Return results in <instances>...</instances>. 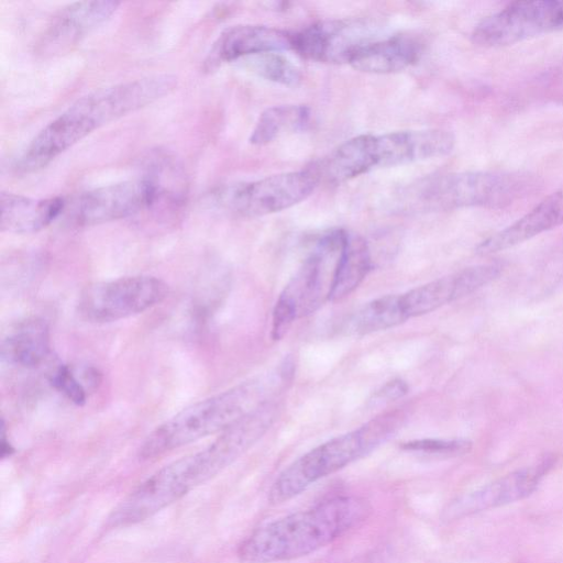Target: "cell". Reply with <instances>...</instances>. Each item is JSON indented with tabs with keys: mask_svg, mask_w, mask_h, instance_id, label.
Wrapping results in <instances>:
<instances>
[{
	"mask_svg": "<svg viewBox=\"0 0 563 563\" xmlns=\"http://www.w3.org/2000/svg\"><path fill=\"white\" fill-rule=\"evenodd\" d=\"M14 452V448L11 444V442L7 439L5 433V424L4 420L2 419V428H1V457L5 459L8 456H11Z\"/></svg>",
	"mask_w": 563,
	"mask_h": 563,
	"instance_id": "cell-28",
	"label": "cell"
},
{
	"mask_svg": "<svg viewBox=\"0 0 563 563\" xmlns=\"http://www.w3.org/2000/svg\"><path fill=\"white\" fill-rule=\"evenodd\" d=\"M310 121L306 106H275L264 110L250 135V143L263 146L286 132L305 130Z\"/></svg>",
	"mask_w": 563,
	"mask_h": 563,
	"instance_id": "cell-22",
	"label": "cell"
},
{
	"mask_svg": "<svg viewBox=\"0 0 563 563\" xmlns=\"http://www.w3.org/2000/svg\"><path fill=\"white\" fill-rule=\"evenodd\" d=\"M500 272L499 263L483 264L418 286L400 295L404 311L408 319L432 312L489 284Z\"/></svg>",
	"mask_w": 563,
	"mask_h": 563,
	"instance_id": "cell-13",
	"label": "cell"
},
{
	"mask_svg": "<svg viewBox=\"0 0 563 563\" xmlns=\"http://www.w3.org/2000/svg\"><path fill=\"white\" fill-rule=\"evenodd\" d=\"M368 501L341 495L266 522L238 547L241 563H276L309 555L341 538L366 520Z\"/></svg>",
	"mask_w": 563,
	"mask_h": 563,
	"instance_id": "cell-2",
	"label": "cell"
},
{
	"mask_svg": "<svg viewBox=\"0 0 563 563\" xmlns=\"http://www.w3.org/2000/svg\"><path fill=\"white\" fill-rule=\"evenodd\" d=\"M347 236L345 230L334 229L317 241L276 301L272 317L273 340L283 339L296 319L314 312L329 300Z\"/></svg>",
	"mask_w": 563,
	"mask_h": 563,
	"instance_id": "cell-6",
	"label": "cell"
},
{
	"mask_svg": "<svg viewBox=\"0 0 563 563\" xmlns=\"http://www.w3.org/2000/svg\"><path fill=\"white\" fill-rule=\"evenodd\" d=\"M408 393V385L400 378H395L383 385L374 395V402H390L402 398Z\"/></svg>",
	"mask_w": 563,
	"mask_h": 563,
	"instance_id": "cell-27",
	"label": "cell"
},
{
	"mask_svg": "<svg viewBox=\"0 0 563 563\" xmlns=\"http://www.w3.org/2000/svg\"><path fill=\"white\" fill-rule=\"evenodd\" d=\"M563 30V0L516 1L482 19L473 43L483 47L515 44Z\"/></svg>",
	"mask_w": 563,
	"mask_h": 563,
	"instance_id": "cell-9",
	"label": "cell"
},
{
	"mask_svg": "<svg viewBox=\"0 0 563 563\" xmlns=\"http://www.w3.org/2000/svg\"><path fill=\"white\" fill-rule=\"evenodd\" d=\"M0 229L2 232L27 234L37 232L66 209L62 197L34 199L19 194L2 191L0 195Z\"/></svg>",
	"mask_w": 563,
	"mask_h": 563,
	"instance_id": "cell-19",
	"label": "cell"
},
{
	"mask_svg": "<svg viewBox=\"0 0 563 563\" xmlns=\"http://www.w3.org/2000/svg\"><path fill=\"white\" fill-rule=\"evenodd\" d=\"M289 49H292V33L260 24L233 25L214 41L203 67L211 70L223 63Z\"/></svg>",
	"mask_w": 563,
	"mask_h": 563,
	"instance_id": "cell-16",
	"label": "cell"
},
{
	"mask_svg": "<svg viewBox=\"0 0 563 563\" xmlns=\"http://www.w3.org/2000/svg\"><path fill=\"white\" fill-rule=\"evenodd\" d=\"M98 376L97 371L88 367L81 371V378H79L71 366L60 364L51 374L49 382L69 401L82 406L87 400L88 389L99 382Z\"/></svg>",
	"mask_w": 563,
	"mask_h": 563,
	"instance_id": "cell-24",
	"label": "cell"
},
{
	"mask_svg": "<svg viewBox=\"0 0 563 563\" xmlns=\"http://www.w3.org/2000/svg\"><path fill=\"white\" fill-rule=\"evenodd\" d=\"M246 59L250 69L266 80L289 87L300 81L298 68L280 53H263Z\"/></svg>",
	"mask_w": 563,
	"mask_h": 563,
	"instance_id": "cell-25",
	"label": "cell"
},
{
	"mask_svg": "<svg viewBox=\"0 0 563 563\" xmlns=\"http://www.w3.org/2000/svg\"><path fill=\"white\" fill-rule=\"evenodd\" d=\"M421 44L409 35H393L369 40L357 47L349 63L354 69L368 74L401 71L418 62Z\"/></svg>",
	"mask_w": 563,
	"mask_h": 563,
	"instance_id": "cell-18",
	"label": "cell"
},
{
	"mask_svg": "<svg viewBox=\"0 0 563 563\" xmlns=\"http://www.w3.org/2000/svg\"><path fill=\"white\" fill-rule=\"evenodd\" d=\"M454 145L453 133L444 129L366 134L371 170L445 156L453 151Z\"/></svg>",
	"mask_w": 563,
	"mask_h": 563,
	"instance_id": "cell-11",
	"label": "cell"
},
{
	"mask_svg": "<svg viewBox=\"0 0 563 563\" xmlns=\"http://www.w3.org/2000/svg\"><path fill=\"white\" fill-rule=\"evenodd\" d=\"M292 362L286 360L277 371L240 383L199 400L157 426L139 448L140 460H153L167 452L221 433L266 402L292 376Z\"/></svg>",
	"mask_w": 563,
	"mask_h": 563,
	"instance_id": "cell-3",
	"label": "cell"
},
{
	"mask_svg": "<svg viewBox=\"0 0 563 563\" xmlns=\"http://www.w3.org/2000/svg\"><path fill=\"white\" fill-rule=\"evenodd\" d=\"M399 428L391 413L380 415L356 430L338 435L305 453L288 465L268 490V501L280 505L311 484L367 455Z\"/></svg>",
	"mask_w": 563,
	"mask_h": 563,
	"instance_id": "cell-5",
	"label": "cell"
},
{
	"mask_svg": "<svg viewBox=\"0 0 563 563\" xmlns=\"http://www.w3.org/2000/svg\"><path fill=\"white\" fill-rule=\"evenodd\" d=\"M537 179L505 170L454 172L426 176L402 186L389 205L399 212L448 211L468 207L508 206L532 192Z\"/></svg>",
	"mask_w": 563,
	"mask_h": 563,
	"instance_id": "cell-4",
	"label": "cell"
},
{
	"mask_svg": "<svg viewBox=\"0 0 563 563\" xmlns=\"http://www.w3.org/2000/svg\"><path fill=\"white\" fill-rule=\"evenodd\" d=\"M153 201L154 187L143 176L81 194L71 206L70 218L78 225L101 224L148 211Z\"/></svg>",
	"mask_w": 563,
	"mask_h": 563,
	"instance_id": "cell-10",
	"label": "cell"
},
{
	"mask_svg": "<svg viewBox=\"0 0 563 563\" xmlns=\"http://www.w3.org/2000/svg\"><path fill=\"white\" fill-rule=\"evenodd\" d=\"M407 319L400 295H386L367 302L355 314L352 325L357 334H369L398 325Z\"/></svg>",
	"mask_w": 563,
	"mask_h": 563,
	"instance_id": "cell-23",
	"label": "cell"
},
{
	"mask_svg": "<svg viewBox=\"0 0 563 563\" xmlns=\"http://www.w3.org/2000/svg\"><path fill=\"white\" fill-rule=\"evenodd\" d=\"M405 451L438 456H459L467 453L472 442L465 439H419L400 444Z\"/></svg>",
	"mask_w": 563,
	"mask_h": 563,
	"instance_id": "cell-26",
	"label": "cell"
},
{
	"mask_svg": "<svg viewBox=\"0 0 563 563\" xmlns=\"http://www.w3.org/2000/svg\"><path fill=\"white\" fill-rule=\"evenodd\" d=\"M318 184V177L308 167L232 184L216 191L213 197L222 209L240 217L254 218L299 203L312 194Z\"/></svg>",
	"mask_w": 563,
	"mask_h": 563,
	"instance_id": "cell-7",
	"label": "cell"
},
{
	"mask_svg": "<svg viewBox=\"0 0 563 563\" xmlns=\"http://www.w3.org/2000/svg\"><path fill=\"white\" fill-rule=\"evenodd\" d=\"M371 266L368 244L363 238L349 233L334 274L329 300L338 301L353 292L366 277Z\"/></svg>",
	"mask_w": 563,
	"mask_h": 563,
	"instance_id": "cell-21",
	"label": "cell"
},
{
	"mask_svg": "<svg viewBox=\"0 0 563 563\" xmlns=\"http://www.w3.org/2000/svg\"><path fill=\"white\" fill-rule=\"evenodd\" d=\"M563 224V188L549 195L510 225L482 241L476 252L489 255Z\"/></svg>",
	"mask_w": 563,
	"mask_h": 563,
	"instance_id": "cell-17",
	"label": "cell"
},
{
	"mask_svg": "<svg viewBox=\"0 0 563 563\" xmlns=\"http://www.w3.org/2000/svg\"><path fill=\"white\" fill-rule=\"evenodd\" d=\"M167 93L166 79L153 75L100 88L82 96L34 136L14 168L21 174L37 172L103 124L139 110Z\"/></svg>",
	"mask_w": 563,
	"mask_h": 563,
	"instance_id": "cell-1",
	"label": "cell"
},
{
	"mask_svg": "<svg viewBox=\"0 0 563 563\" xmlns=\"http://www.w3.org/2000/svg\"><path fill=\"white\" fill-rule=\"evenodd\" d=\"M167 292L166 283L155 276H124L87 286L79 296L77 309L86 321L109 323L151 309Z\"/></svg>",
	"mask_w": 563,
	"mask_h": 563,
	"instance_id": "cell-8",
	"label": "cell"
},
{
	"mask_svg": "<svg viewBox=\"0 0 563 563\" xmlns=\"http://www.w3.org/2000/svg\"><path fill=\"white\" fill-rule=\"evenodd\" d=\"M371 38L356 21H323L292 33V51L323 63H349L353 52Z\"/></svg>",
	"mask_w": 563,
	"mask_h": 563,
	"instance_id": "cell-14",
	"label": "cell"
},
{
	"mask_svg": "<svg viewBox=\"0 0 563 563\" xmlns=\"http://www.w3.org/2000/svg\"><path fill=\"white\" fill-rule=\"evenodd\" d=\"M49 328L41 318L15 323L1 342L2 360L24 368L40 366L49 353Z\"/></svg>",
	"mask_w": 563,
	"mask_h": 563,
	"instance_id": "cell-20",
	"label": "cell"
},
{
	"mask_svg": "<svg viewBox=\"0 0 563 563\" xmlns=\"http://www.w3.org/2000/svg\"><path fill=\"white\" fill-rule=\"evenodd\" d=\"M549 459L517 470L472 493L455 499L445 510L446 519H456L478 511L511 504L528 497L551 467Z\"/></svg>",
	"mask_w": 563,
	"mask_h": 563,
	"instance_id": "cell-15",
	"label": "cell"
},
{
	"mask_svg": "<svg viewBox=\"0 0 563 563\" xmlns=\"http://www.w3.org/2000/svg\"><path fill=\"white\" fill-rule=\"evenodd\" d=\"M120 5L117 1L73 2L48 22L36 45V55L48 58L70 52L88 34L106 22Z\"/></svg>",
	"mask_w": 563,
	"mask_h": 563,
	"instance_id": "cell-12",
	"label": "cell"
}]
</instances>
